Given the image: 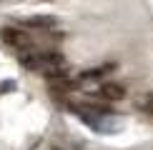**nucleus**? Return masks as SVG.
I'll return each instance as SVG.
<instances>
[{"instance_id": "nucleus-6", "label": "nucleus", "mask_w": 153, "mask_h": 150, "mask_svg": "<svg viewBox=\"0 0 153 150\" xmlns=\"http://www.w3.org/2000/svg\"><path fill=\"white\" fill-rule=\"evenodd\" d=\"M136 105H138L143 112L153 115V90H151V93H141V95L136 98Z\"/></svg>"}, {"instance_id": "nucleus-9", "label": "nucleus", "mask_w": 153, "mask_h": 150, "mask_svg": "<svg viewBox=\"0 0 153 150\" xmlns=\"http://www.w3.org/2000/svg\"><path fill=\"white\" fill-rule=\"evenodd\" d=\"M53 150H60V148H53Z\"/></svg>"}, {"instance_id": "nucleus-2", "label": "nucleus", "mask_w": 153, "mask_h": 150, "mask_svg": "<svg viewBox=\"0 0 153 150\" xmlns=\"http://www.w3.org/2000/svg\"><path fill=\"white\" fill-rule=\"evenodd\" d=\"M18 60L25 70H38V73H53L58 68L65 65V58L58 53V50H38V48H30V50H20L18 53Z\"/></svg>"}, {"instance_id": "nucleus-7", "label": "nucleus", "mask_w": 153, "mask_h": 150, "mask_svg": "<svg viewBox=\"0 0 153 150\" xmlns=\"http://www.w3.org/2000/svg\"><path fill=\"white\" fill-rule=\"evenodd\" d=\"M111 70V68H91V70H83L80 73V80H98V78H103V75Z\"/></svg>"}, {"instance_id": "nucleus-8", "label": "nucleus", "mask_w": 153, "mask_h": 150, "mask_svg": "<svg viewBox=\"0 0 153 150\" xmlns=\"http://www.w3.org/2000/svg\"><path fill=\"white\" fill-rule=\"evenodd\" d=\"M0 3H20V0H0Z\"/></svg>"}, {"instance_id": "nucleus-1", "label": "nucleus", "mask_w": 153, "mask_h": 150, "mask_svg": "<svg viewBox=\"0 0 153 150\" xmlns=\"http://www.w3.org/2000/svg\"><path fill=\"white\" fill-rule=\"evenodd\" d=\"M73 112L95 133H118L123 125L120 118H116L108 108H100V105H78L73 108Z\"/></svg>"}, {"instance_id": "nucleus-3", "label": "nucleus", "mask_w": 153, "mask_h": 150, "mask_svg": "<svg viewBox=\"0 0 153 150\" xmlns=\"http://www.w3.org/2000/svg\"><path fill=\"white\" fill-rule=\"evenodd\" d=\"M0 38H3V43H5V45L15 48L18 53H20V50H30V48H35V40H33V38H30L28 33H25V30L10 28V25L0 28Z\"/></svg>"}, {"instance_id": "nucleus-5", "label": "nucleus", "mask_w": 153, "mask_h": 150, "mask_svg": "<svg viewBox=\"0 0 153 150\" xmlns=\"http://www.w3.org/2000/svg\"><path fill=\"white\" fill-rule=\"evenodd\" d=\"M98 95L103 98V100H123V98H126V90H123V85L105 83V85L98 90Z\"/></svg>"}, {"instance_id": "nucleus-4", "label": "nucleus", "mask_w": 153, "mask_h": 150, "mask_svg": "<svg viewBox=\"0 0 153 150\" xmlns=\"http://www.w3.org/2000/svg\"><path fill=\"white\" fill-rule=\"evenodd\" d=\"M25 28H33V30H53L58 25V18L55 15H30L20 20Z\"/></svg>"}]
</instances>
